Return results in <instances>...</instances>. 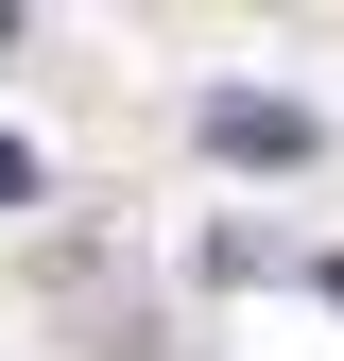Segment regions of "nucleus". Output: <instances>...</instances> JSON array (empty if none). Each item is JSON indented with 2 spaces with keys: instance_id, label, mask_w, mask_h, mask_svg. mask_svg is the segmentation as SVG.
Listing matches in <instances>:
<instances>
[{
  "instance_id": "obj_1",
  "label": "nucleus",
  "mask_w": 344,
  "mask_h": 361,
  "mask_svg": "<svg viewBox=\"0 0 344 361\" xmlns=\"http://www.w3.org/2000/svg\"><path fill=\"white\" fill-rule=\"evenodd\" d=\"M190 138L224 155V172H310V155H327V121L293 104V86H207V104H190Z\"/></svg>"
},
{
  "instance_id": "obj_2",
  "label": "nucleus",
  "mask_w": 344,
  "mask_h": 361,
  "mask_svg": "<svg viewBox=\"0 0 344 361\" xmlns=\"http://www.w3.org/2000/svg\"><path fill=\"white\" fill-rule=\"evenodd\" d=\"M35 190H52V172H35V138L0 121V207H35Z\"/></svg>"
},
{
  "instance_id": "obj_3",
  "label": "nucleus",
  "mask_w": 344,
  "mask_h": 361,
  "mask_svg": "<svg viewBox=\"0 0 344 361\" xmlns=\"http://www.w3.org/2000/svg\"><path fill=\"white\" fill-rule=\"evenodd\" d=\"M310 293H327V310H344V258H310Z\"/></svg>"
}]
</instances>
